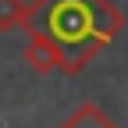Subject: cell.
Masks as SVG:
<instances>
[{
  "mask_svg": "<svg viewBox=\"0 0 128 128\" xmlns=\"http://www.w3.org/2000/svg\"><path fill=\"white\" fill-rule=\"evenodd\" d=\"M22 28L57 54V71L82 75L124 32V14L114 0H32Z\"/></svg>",
  "mask_w": 128,
  "mask_h": 128,
  "instance_id": "obj_1",
  "label": "cell"
},
{
  "mask_svg": "<svg viewBox=\"0 0 128 128\" xmlns=\"http://www.w3.org/2000/svg\"><path fill=\"white\" fill-rule=\"evenodd\" d=\"M60 128H118V124H114V118H110L103 107H96V103H82V107L71 110V118H64Z\"/></svg>",
  "mask_w": 128,
  "mask_h": 128,
  "instance_id": "obj_2",
  "label": "cell"
},
{
  "mask_svg": "<svg viewBox=\"0 0 128 128\" xmlns=\"http://www.w3.org/2000/svg\"><path fill=\"white\" fill-rule=\"evenodd\" d=\"M25 60H28V68L36 71V75H50V71H57V54H54L46 43H39V39H28V46H25Z\"/></svg>",
  "mask_w": 128,
  "mask_h": 128,
  "instance_id": "obj_3",
  "label": "cell"
},
{
  "mask_svg": "<svg viewBox=\"0 0 128 128\" xmlns=\"http://www.w3.org/2000/svg\"><path fill=\"white\" fill-rule=\"evenodd\" d=\"M25 14H28V4H25V0H0V32L22 28L25 25Z\"/></svg>",
  "mask_w": 128,
  "mask_h": 128,
  "instance_id": "obj_4",
  "label": "cell"
}]
</instances>
